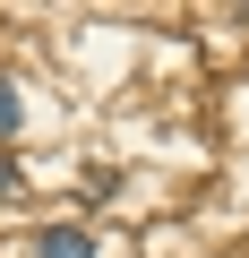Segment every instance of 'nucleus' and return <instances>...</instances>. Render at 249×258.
Instances as JSON below:
<instances>
[{"label": "nucleus", "mask_w": 249, "mask_h": 258, "mask_svg": "<svg viewBox=\"0 0 249 258\" xmlns=\"http://www.w3.org/2000/svg\"><path fill=\"white\" fill-rule=\"evenodd\" d=\"M35 249H43V258H95V241H86L77 224H52V232H43Z\"/></svg>", "instance_id": "f257e3e1"}, {"label": "nucleus", "mask_w": 249, "mask_h": 258, "mask_svg": "<svg viewBox=\"0 0 249 258\" xmlns=\"http://www.w3.org/2000/svg\"><path fill=\"white\" fill-rule=\"evenodd\" d=\"M9 129H18V95L0 86V138H9Z\"/></svg>", "instance_id": "f03ea898"}]
</instances>
